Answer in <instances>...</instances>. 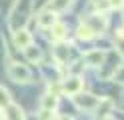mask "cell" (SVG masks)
Instances as JSON below:
<instances>
[{
	"instance_id": "1",
	"label": "cell",
	"mask_w": 124,
	"mask_h": 120,
	"mask_svg": "<svg viewBox=\"0 0 124 120\" xmlns=\"http://www.w3.org/2000/svg\"><path fill=\"white\" fill-rule=\"evenodd\" d=\"M10 76H12V80H16V82H20V80H28L30 78V70L24 68V66H20V64H16V66L10 68Z\"/></svg>"
},
{
	"instance_id": "2",
	"label": "cell",
	"mask_w": 124,
	"mask_h": 120,
	"mask_svg": "<svg viewBox=\"0 0 124 120\" xmlns=\"http://www.w3.org/2000/svg\"><path fill=\"white\" fill-rule=\"evenodd\" d=\"M96 98L94 96H78V104L80 106H84V108H92V106H96Z\"/></svg>"
},
{
	"instance_id": "3",
	"label": "cell",
	"mask_w": 124,
	"mask_h": 120,
	"mask_svg": "<svg viewBox=\"0 0 124 120\" xmlns=\"http://www.w3.org/2000/svg\"><path fill=\"white\" fill-rule=\"evenodd\" d=\"M28 40H30V36L26 34V32H20V34H16V44H18V46H26Z\"/></svg>"
},
{
	"instance_id": "4",
	"label": "cell",
	"mask_w": 124,
	"mask_h": 120,
	"mask_svg": "<svg viewBox=\"0 0 124 120\" xmlns=\"http://www.w3.org/2000/svg\"><path fill=\"white\" fill-rule=\"evenodd\" d=\"M8 118H10V120H22V114H20V110H18V108H14V106H12L10 112H8Z\"/></svg>"
},
{
	"instance_id": "5",
	"label": "cell",
	"mask_w": 124,
	"mask_h": 120,
	"mask_svg": "<svg viewBox=\"0 0 124 120\" xmlns=\"http://www.w3.org/2000/svg\"><path fill=\"white\" fill-rule=\"evenodd\" d=\"M52 22H54V16H52V14H48V12H46V14H42V18H40V24L48 26V24H52Z\"/></svg>"
},
{
	"instance_id": "6",
	"label": "cell",
	"mask_w": 124,
	"mask_h": 120,
	"mask_svg": "<svg viewBox=\"0 0 124 120\" xmlns=\"http://www.w3.org/2000/svg\"><path fill=\"white\" fill-rule=\"evenodd\" d=\"M88 60L94 62V64H98L100 60H102V54H100V52H92V54H88Z\"/></svg>"
},
{
	"instance_id": "7",
	"label": "cell",
	"mask_w": 124,
	"mask_h": 120,
	"mask_svg": "<svg viewBox=\"0 0 124 120\" xmlns=\"http://www.w3.org/2000/svg\"><path fill=\"white\" fill-rule=\"evenodd\" d=\"M78 86H80V82L76 78H72V82H66V90H78Z\"/></svg>"
},
{
	"instance_id": "8",
	"label": "cell",
	"mask_w": 124,
	"mask_h": 120,
	"mask_svg": "<svg viewBox=\"0 0 124 120\" xmlns=\"http://www.w3.org/2000/svg\"><path fill=\"white\" fill-rule=\"evenodd\" d=\"M66 4H68V0H54V4H52V6L56 8V10H60V8H64Z\"/></svg>"
},
{
	"instance_id": "9",
	"label": "cell",
	"mask_w": 124,
	"mask_h": 120,
	"mask_svg": "<svg viewBox=\"0 0 124 120\" xmlns=\"http://www.w3.org/2000/svg\"><path fill=\"white\" fill-rule=\"evenodd\" d=\"M0 104H8V94H6V90H2V88H0Z\"/></svg>"
},
{
	"instance_id": "10",
	"label": "cell",
	"mask_w": 124,
	"mask_h": 120,
	"mask_svg": "<svg viewBox=\"0 0 124 120\" xmlns=\"http://www.w3.org/2000/svg\"><path fill=\"white\" fill-rule=\"evenodd\" d=\"M54 102H56V100H54V98H50V96H48V98L44 100V106H46V108H50V106H54Z\"/></svg>"
},
{
	"instance_id": "11",
	"label": "cell",
	"mask_w": 124,
	"mask_h": 120,
	"mask_svg": "<svg viewBox=\"0 0 124 120\" xmlns=\"http://www.w3.org/2000/svg\"><path fill=\"white\" fill-rule=\"evenodd\" d=\"M28 56H30V58H38V50H28Z\"/></svg>"
},
{
	"instance_id": "12",
	"label": "cell",
	"mask_w": 124,
	"mask_h": 120,
	"mask_svg": "<svg viewBox=\"0 0 124 120\" xmlns=\"http://www.w3.org/2000/svg\"><path fill=\"white\" fill-rule=\"evenodd\" d=\"M60 120H70V118H60Z\"/></svg>"
},
{
	"instance_id": "13",
	"label": "cell",
	"mask_w": 124,
	"mask_h": 120,
	"mask_svg": "<svg viewBox=\"0 0 124 120\" xmlns=\"http://www.w3.org/2000/svg\"><path fill=\"white\" fill-rule=\"evenodd\" d=\"M106 120H112V118H106Z\"/></svg>"
}]
</instances>
